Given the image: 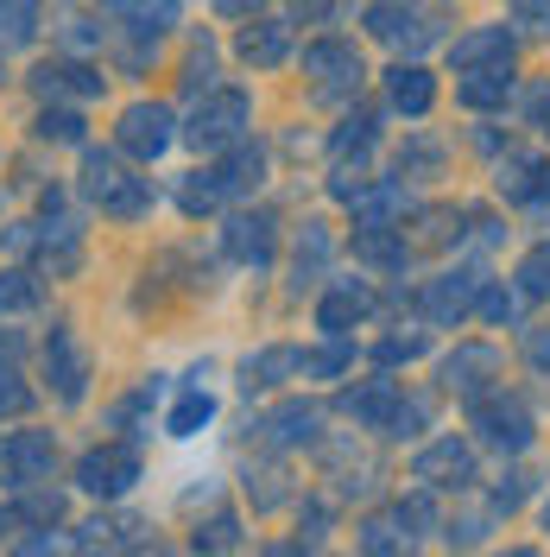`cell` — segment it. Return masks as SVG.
<instances>
[{
  "instance_id": "cell-32",
  "label": "cell",
  "mask_w": 550,
  "mask_h": 557,
  "mask_svg": "<svg viewBox=\"0 0 550 557\" xmlns=\"http://www.w3.org/2000/svg\"><path fill=\"white\" fill-rule=\"evenodd\" d=\"M348 361H354V355H348V343H336V348H304V368H298V374H304V381H336Z\"/></svg>"
},
{
  "instance_id": "cell-22",
  "label": "cell",
  "mask_w": 550,
  "mask_h": 557,
  "mask_svg": "<svg viewBox=\"0 0 550 557\" xmlns=\"http://www.w3.org/2000/svg\"><path fill=\"white\" fill-rule=\"evenodd\" d=\"M235 51H241L253 70H273V64H285V51H291V33H285L278 20H260V26H247V33L235 38Z\"/></svg>"
},
{
  "instance_id": "cell-24",
  "label": "cell",
  "mask_w": 550,
  "mask_h": 557,
  "mask_svg": "<svg viewBox=\"0 0 550 557\" xmlns=\"http://www.w3.org/2000/svg\"><path fill=\"white\" fill-rule=\"evenodd\" d=\"M38 89H45V96H83V102H89V96H102V70L76 64V58H70V64H45L38 70Z\"/></svg>"
},
{
  "instance_id": "cell-18",
  "label": "cell",
  "mask_w": 550,
  "mask_h": 557,
  "mask_svg": "<svg viewBox=\"0 0 550 557\" xmlns=\"http://www.w3.org/2000/svg\"><path fill=\"white\" fill-rule=\"evenodd\" d=\"M367 311H374V292H367V278H336V285L323 292V305H316V323H323L329 336H342L348 323H361Z\"/></svg>"
},
{
  "instance_id": "cell-8",
  "label": "cell",
  "mask_w": 550,
  "mask_h": 557,
  "mask_svg": "<svg viewBox=\"0 0 550 557\" xmlns=\"http://www.w3.org/2000/svg\"><path fill=\"white\" fill-rule=\"evenodd\" d=\"M172 139H177V121H172L165 102H134L127 114H121V152H134V159H146V165H152Z\"/></svg>"
},
{
  "instance_id": "cell-16",
  "label": "cell",
  "mask_w": 550,
  "mask_h": 557,
  "mask_svg": "<svg viewBox=\"0 0 550 557\" xmlns=\"http://www.w3.org/2000/svg\"><path fill=\"white\" fill-rule=\"evenodd\" d=\"M399 381H386V374H374V381H361V386H348L342 393V412L361 424V431H386L392 424V412H399Z\"/></svg>"
},
{
  "instance_id": "cell-41",
  "label": "cell",
  "mask_w": 550,
  "mask_h": 557,
  "mask_svg": "<svg viewBox=\"0 0 550 557\" xmlns=\"http://www.w3.org/2000/svg\"><path fill=\"white\" fill-rule=\"evenodd\" d=\"M513 13H525V20H538V13H550V0H513Z\"/></svg>"
},
{
  "instance_id": "cell-42",
  "label": "cell",
  "mask_w": 550,
  "mask_h": 557,
  "mask_svg": "<svg viewBox=\"0 0 550 557\" xmlns=\"http://www.w3.org/2000/svg\"><path fill=\"white\" fill-rule=\"evenodd\" d=\"M215 7H222V13H253L260 0H215Z\"/></svg>"
},
{
  "instance_id": "cell-38",
  "label": "cell",
  "mask_w": 550,
  "mask_h": 557,
  "mask_svg": "<svg viewBox=\"0 0 550 557\" xmlns=\"http://www.w3.org/2000/svg\"><path fill=\"white\" fill-rule=\"evenodd\" d=\"M525 121H532V127H538V134L550 139V76L525 89Z\"/></svg>"
},
{
  "instance_id": "cell-20",
  "label": "cell",
  "mask_w": 550,
  "mask_h": 557,
  "mask_svg": "<svg viewBox=\"0 0 550 557\" xmlns=\"http://www.w3.org/2000/svg\"><path fill=\"white\" fill-rule=\"evenodd\" d=\"M513 96V64H493V70H462V83H455V102L462 108H507Z\"/></svg>"
},
{
  "instance_id": "cell-2",
  "label": "cell",
  "mask_w": 550,
  "mask_h": 557,
  "mask_svg": "<svg viewBox=\"0 0 550 557\" xmlns=\"http://www.w3.org/2000/svg\"><path fill=\"white\" fill-rule=\"evenodd\" d=\"M83 197L102 209V215H114V222H139V215L152 209V184L134 177L121 159L89 152V159H83Z\"/></svg>"
},
{
  "instance_id": "cell-13",
  "label": "cell",
  "mask_w": 550,
  "mask_h": 557,
  "mask_svg": "<svg viewBox=\"0 0 550 557\" xmlns=\"http://www.w3.org/2000/svg\"><path fill=\"white\" fill-rule=\"evenodd\" d=\"M266 444H278V450H304V444H316L323 437V406H304V399H291V406H278V412H266L260 424H253Z\"/></svg>"
},
{
  "instance_id": "cell-14",
  "label": "cell",
  "mask_w": 550,
  "mask_h": 557,
  "mask_svg": "<svg viewBox=\"0 0 550 557\" xmlns=\"http://www.w3.org/2000/svg\"><path fill=\"white\" fill-rule=\"evenodd\" d=\"M367 33L386 38V45H399V51H424V45H437V20H424V13H412V7L379 0L374 13H367Z\"/></svg>"
},
{
  "instance_id": "cell-29",
  "label": "cell",
  "mask_w": 550,
  "mask_h": 557,
  "mask_svg": "<svg viewBox=\"0 0 550 557\" xmlns=\"http://www.w3.org/2000/svg\"><path fill=\"white\" fill-rule=\"evenodd\" d=\"M518 298H532V305H550V235L538 247H532V253H525V260H518Z\"/></svg>"
},
{
  "instance_id": "cell-12",
  "label": "cell",
  "mask_w": 550,
  "mask_h": 557,
  "mask_svg": "<svg viewBox=\"0 0 550 557\" xmlns=\"http://www.w3.org/2000/svg\"><path fill=\"white\" fill-rule=\"evenodd\" d=\"M228 253L241 260V267H253V273H266L278 253V222L266 215V209H247V215H235L228 222Z\"/></svg>"
},
{
  "instance_id": "cell-36",
  "label": "cell",
  "mask_w": 550,
  "mask_h": 557,
  "mask_svg": "<svg viewBox=\"0 0 550 557\" xmlns=\"http://www.w3.org/2000/svg\"><path fill=\"white\" fill-rule=\"evenodd\" d=\"M38 139H83V114H70V108H45L38 114Z\"/></svg>"
},
{
  "instance_id": "cell-19",
  "label": "cell",
  "mask_w": 550,
  "mask_h": 557,
  "mask_svg": "<svg viewBox=\"0 0 550 557\" xmlns=\"http://www.w3.org/2000/svg\"><path fill=\"white\" fill-rule=\"evenodd\" d=\"M500 197H507V203H545L550 197V165L532 159V152H513V159L500 165Z\"/></svg>"
},
{
  "instance_id": "cell-1",
  "label": "cell",
  "mask_w": 550,
  "mask_h": 557,
  "mask_svg": "<svg viewBox=\"0 0 550 557\" xmlns=\"http://www.w3.org/2000/svg\"><path fill=\"white\" fill-rule=\"evenodd\" d=\"M468 431L482 437L487 450L518 456V450H532L538 418H532V406H525L518 393H493V386H487L482 399H468Z\"/></svg>"
},
{
  "instance_id": "cell-23",
  "label": "cell",
  "mask_w": 550,
  "mask_h": 557,
  "mask_svg": "<svg viewBox=\"0 0 550 557\" xmlns=\"http://www.w3.org/2000/svg\"><path fill=\"white\" fill-rule=\"evenodd\" d=\"M260 177H266V152H260V146H241V139H235V159L215 165L222 197H247V190H260Z\"/></svg>"
},
{
  "instance_id": "cell-11",
  "label": "cell",
  "mask_w": 550,
  "mask_h": 557,
  "mask_svg": "<svg viewBox=\"0 0 550 557\" xmlns=\"http://www.w3.org/2000/svg\"><path fill=\"white\" fill-rule=\"evenodd\" d=\"M482 285L487 278L482 273H468V267H462V273H443V278H430V285H424V317H430V323H462V317L475 311V298H482Z\"/></svg>"
},
{
  "instance_id": "cell-7",
  "label": "cell",
  "mask_w": 550,
  "mask_h": 557,
  "mask_svg": "<svg viewBox=\"0 0 550 557\" xmlns=\"http://www.w3.org/2000/svg\"><path fill=\"white\" fill-rule=\"evenodd\" d=\"M304 76H316V89L323 96H348V89H361V51L354 45H342V38H316V45H304Z\"/></svg>"
},
{
  "instance_id": "cell-5",
  "label": "cell",
  "mask_w": 550,
  "mask_h": 557,
  "mask_svg": "<svg viewBox=\"0 0 550 557\" xmlns=\"http://www.w3.org/2000/svg\"><path fill=\"white\" fill-rule=\"evenodd\" d=\"M51 462H58L51 431H13V437H0V482L7 487H38L51 475Z\"/></svg>"
},
{
  "instance_id": "cell-4",
  "label": "cell",
  "mask_w": 550,
  "mask_h": 557,
  "mask_svg": "<svg viewBox=\"0 0 550 557\" xmlns=\"http://www.w3.org/2000/svg\"><path fill=\"white\" fill-rule=\"evenodd\" d=\"M412 475L424 487H475L482 482V462H475V444H462V437L449 431V437H437V444L417 450Z\"/></svg>"
},
{
  "instance_id": "cell-35",
  "label": "cell",
  "mask_w": 550,
  "mask_h": 557,
  "mask_svg": "<svg viewBox=\"0 0 550 557\" xmlns=\"http://www.w3.org/2000/svg\"><path fill=\"white\" fill-rule=\"evenodd\" d=\"M424 424H430V399H412V393H405L399 412H392V424H386V437H417Z\"/></svg>"
},
{
  "instance_id": "cell-15",
  "label": "cell",
  "mask_w": 550,
  "mask_h": 557,
  "mask_svg": "<svg viewBox=\"0 0 550 557\" xmlns=\"http://www.w3.org/2000/svg\"><path fill=\"white\" fill-rule=\"evenodd\" d=\"M108 20L139 45H159L177 26V0H108Z\"/></svg>"
},
{
  "instance_id": "cell-30",
  "label": "cell",
  "mask_w": 550,
  "mask_h": 557,
  "mask_svg": "<svg viewBox=\"0 0 550 557\" xmlns=\"http://www.w3.org/2000/svg\"><path fill=\"white\" fill-rule=\"evenodd\" d=\"M209 418H215V399H209V393H184L172 406V418H165V431H172V437H197Z\"/></svg>"
},
{
  "instance_id": "cell-34",
  "label": "cell",
  "mask_w": 550,
  "mask_h": 557,
  "mask_svg": "<svg viewBox=\"0 0 550 557\" xmlns=\"http://www.w3.org/2000/svg\"><path fill=\"white\" fill-rule=\"evenodd\" d=\"M354 545H361V552H405L412 532H392V520H367L361 532H354Z\"/></svg>"
},
{
  "instance_id": "cell-39",
  "label": "cell",
  "mask_w": 550,
  "mask_h": 557,
  "mask_svg": "<svg viewBox=\"0 0 550 557\" xmlns=\"http://www.w3.org/2000/svg\"><path fill=\"white\" fill-rule=\"evenodd\" d=\"M424 355V336H386L379 343V361H417Z\"/></svg>"
},
{
  "instance_id": "cell-33",
  "label": "cell",
  "mask_w": 550,
  "mask_h": 557,
  "mask_svg": "<svg viewBox=\"0 0 550 557\" xmlns=\"http://www.w3.org/2000/svg\"><path fill=\"white\" fill-rule=\"evenodd\" d=\"M475 311H482L487 323H513V317H518V292H507V285H493V278H487L482 298H475Z\"/></svg>"
},
{
  "instance_id": "cell-28",
  "label": "cell",
  "mask_w": 550,
  "mask_h": 557,
  "mask_svg": "<svg viewBox=\"0 0 550 557\" xmlns=\"http://www.w3.org/2000/svg\"><path fill=\"white\" fill-rule=\"evenodd\" d=\"M304 368V348H266V355H253L241 374H247V386H278L285 374H298Z\"/></svg>"
},
{
  "instance_id": "cell-25",
  "label": "cell",
  "mask_w": 550,
  "mask_h": 557,
  "mask_svg": "<svg viewBox=\"0 0 550 557\" xmlns=\"http://www.w3.org/2000/svg\"><path fill=\"white\" fill-rule=\"evenodd\" d=\"M38 7L45 0H0V51H20L38 38Z\"/></svg>"
},
{
  "instance_id": "cell-26",
  "label": "cell",
  "mask_w": 550,
  "mask_h": 557,
  "mask_svg": "<svg viewBox=\"0 0 550 557\" xmlns=\"http://www.w3.org/2000/svg\"><path fill=\"white\" fill-rule=\"evenodd\" d=\"M323 267H329V235H323V222H304V242H298V260H291V285L304 292V285H316L323 278Z\"/></svg>"
},
{
  "instance_id": "cell-27",
  "label": "cell",
  "mask_w": 550,
  "mask_h": 557,
  "mask_svg": "<svg viewBox=\"0 0 550 557\" xmlns=\"http://www.w3.org/2000/svg\"><path fill=\"white\" fill-rule=\"evenodd\" d=\"M329 152H336V165H348V159H367L374 152V114L361 108V114H348L342 127L329 134Z\"/></svg>"
},
{
  "instance_id": "cell-44",
  "label": "cell",
  "mask_w": 550,
  "mask_h": 557,
  "mask_svg": "<svg viewBox=\"0 0 550 557\" xmlns=\"http://www.w3.org/2000/svg\"><path fill=\"white\" fill-rule=\"evenodd\" d=\"M0 532H7V513H0Z\"/></svg>"
},
{
  "instance_id": "cell-17",
  "label": "cell",
  "mask_w": 550,
  "mask_h": 557,
  "mask_svg": "<svg viewBox=\"0 0 550 557\" xmlns=\"http://www.w3.org/2000/svg\"><path fill=\"white\" fill-rule=\"evenodd\" d=\"M449 64H455V76H462V70L513 64V33H507V26H475V33H462L449 45Z\"/></svg>"
},
{
  "instance_id": "cell-43",
  "label": "cell",
  "mask_w": 550,
  "mask_h": 557,
  "mask_svg": "<svg viewBox=\"0 0 550 557\" xmlns=\"http://www.w3.org/2000/svg\"><path fill=\"white\" fill-rule=\"evenodd\" d=\"M545 532H550V500H545Z\"/></svg>"
},
{
  "instance_id": "cell-3",
  "label": "cell",
  "mask_w": 550,
  "mask_h": 557,
  "mask_svg": "<svg viewBox=\"0 0 550 557\" xmlns=\"http://www.w3.org/2000/svg\"><path fill=\"white\" fill-rule=\"evenodd\" d=\"M247 127H253V96L247 89H209L197 114H190V127H184V139L197 152H228Z\"/></svg>"
},
{
  "instance_id": "cell-40",
  "label": "cell",
  "mask_w": 550,
  "mask_h": 557,
  "mask_svg": "<svg viewBox=\"0 0 550 557\" xmlns=\"http://www.w3.org/2000/svg\"><path fill=\"white\" fill-rule=\"evenodd\" d=\"M525 355H532V368H538V374H550V330H532Z\"/></svg>"
},
{
  "instance_id": "cell-9",
  "label": "cell",
  "mask_w": 550,
  "mask_h": 557,
  "mask_svg": "<svg viewBox=\"0 0 550 557\" xmlns=\"http://www.w3.org/2000/svg\"><path fill=\"white\" fill-rule=\"evenodd\" d=\"M45 381L58 393V406H76L89 393V361H83V348H76L70 330H51L45 336Z\"/></svg>"
},
{
  "instance_id": "cell-31",
  "label": "cell",
  "mask_w": 550,
  "mask_h": 557,
  "mask_svg": "<svg viewBox=\"0 0 550 557\" xmlns=\"http://www.w3.org/2000/svg\"><path fill=\"white\" fill-rule=\"evenodd\" d=\"M38 278L33 273H0V317H13V311H38Z\"/></svg>"
},
{
  "instance_id": "cell-21",
  "label": "cell",
  "mask_w": 550,
  "mask_h": 557,
  "mask_svg": "<svg viewBox=\"0 0 550 557\" xmlns=\"http://www.w3.org/2000/svg\"><path fill=\"white\" fill-rule=\"evenodd\" d=\"M386 102L399 108V114H430V102H437V83H430V70H417V64H399V70H386Z\"/></svg>"
},
{
  "instance_id": "cell-6",
  "label": "cell",
  "mask_w": 550,
  "mask_h": 557,
  "mask_svg": "<svg viewBox=\"0 0 550 557\" xmlns=\"http://www.w3.org/2000/svg\"><path fill=\"white\" fill-rule=\"evenodd\" d=\"M134 482H139V450L134 444H108V450H89L83 462H76V487H83V494L121 500Z\"/></svg>"
},
{
  "instance_id": "cell-37",
  "label": "cell",
  "mask_w": 550,
  "mask_h": 557,
  "mask_svg": "<svg viewBox=\"0 0 550 557\" xmlns=\"http://www.w3.org/2000/svg\"><path fill=\"white\" fill-rule=\"evenodd\" d=\"M197 545H209V552H235V545H241V520H235V513H222V520L197 525Z\"/></svg>"
},
{
  "instance_id": "cell-10",
  "label": "cell",
  "mask_w": 550,
  "mask_h": 557,
  "mask_svg": "<svg viewBox=\"0 0 550 557\" xmlns=\"http://www.w3.org/2000/svg\"><path fill=\"white\" fill-rule=\"evenodd\" d=\"M493 381H500V348L493 343H462L443 361V386L449 393H462V399H482Z\"/></svg>"
}]
</instances>
